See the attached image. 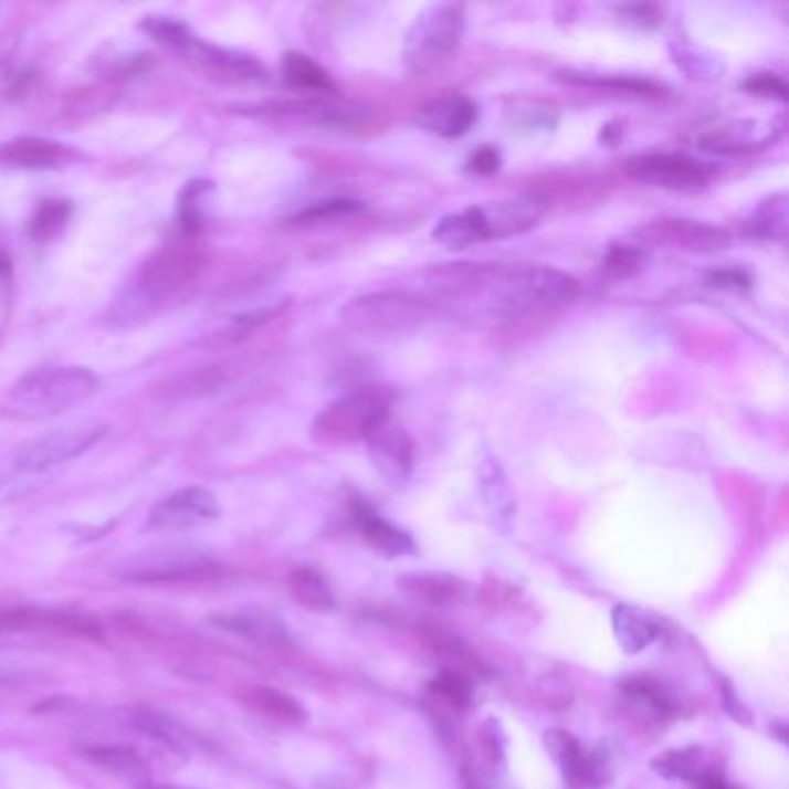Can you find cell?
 Returning a JSON list of instances; mask_svg holds the SVG:
<instances>
[{
	"label": "cell",
	"mask_w": 789,
	"mask_h": 789,
	"mask_svg": "<svg viewBox=\"0 0 789 789\" xmlns=\"http://www.w3.org/2000/svg\"><path fill=\"white\" fill-rule=\"evenodd\" d=\"M8 274H10V260L3 251H0V276H8Z\"/></svg>",
	"instance_id": "obj_43"
},
{
	"label": "cell",
	"mask_w": 789,
	"mask_h": 789,
	"mask_svg": "<svg viewBox=\"0 0 789 789\" xmlns=\"http://www.w3.org/2000/svg\"><path fill=\"white\" fill-rule=\"evenodd\" d=\"M787 220H789L787 194L778 192L757 204V209L748 218L746 232L757 239L782 243L787 239Z\"/></svg>",
	"instance_id": "obj_29"
},
{
	"label": "cell",
	"mask_w": 789,
	"mask_h": 789,
	"mask_svg": "<svg viewBox=\"0 0 789 789\" xmlns=\"http://www.w3.org/2000/svg\"><path fill=\"white\" fill-rule=\"evenodd\" d=\"M545 746L556 759L558 769L565 782L572 789H588L600 787L607 782L609 759L604 753H586L583 746L577 741V736L565 729H549L545 734Z\"/></svg>",
	"instance_id": "obj_15"
},
{
	"label": "cell",
	"mask_w": 789,
	"mask_h": 789,
	"mask_svg": "<svg viewBox=\"0 0 789 789\" xmlns=\"http://www.w3.org/2000/svg\"><path fill=\"white\" fill-rule=\"evenodd\" d=\"M741 88L748 93V95H755V97H764V101H778L782 103L785 97H787V84L774 75V72H755V75H750Z\"/></svg>",
	"instance_id": "obj_37"
},
{
	"label": "cell",
	"mask_w": 789,
	"mask_h": 789,
	"mask_svg": "<svg viewBox=\"0 0 789 789\" xmlns=\"http://www.w3.org/2000/svg\"><path fill=\"white\" fill-rule=\"evenodd\" d=\"M653 767L660 776L664 778H681V780H695L699 782L702 778L708 776L704 769V753L702 748H683V750H670L667 755H662L653 761Z\"/></svg>",
	"instance_id": "obj_32"
},
{
	"label": "cell",
	"mask_w": 789,
	"mask_h": 789,
	"mask_svg": "<svg viewBox=\"0 0 789 789\" xmlns=\"http://www.w3.org/2000/svg\"><path fill=\"white\" fill-rule=\"evenodd\" d=\"M139 789H186V787H171V785H141Z\"/></svg>",
	"instance_id": "obj_44"
},
{
	"label": "cell",
	"mask_w": 789,
	"mask_h": 789,
	"mask_svg": "<svg viewBox=\"0 0 789 789\" xmlns=\"http://www.w3.org/2000/svg\"><path fill=\"white\" fill-rule=\"evenodd\" d=\"M82 755L97 764V767H103L109 774L123 776V778H133V776H141L146 771V761L144 757L126 746H86L82 750Z\"/></svg>",
	"instance_id": "obj_31"
},
{
	"label": "cell",
	"mask_w": 789,
	"mask_h": 789,
	"mask_svg": "<svg viewBox=\"0 0 789 789\" xmlns=\"http://www.w3.org/2000/svg\"><path fill=\"white\" fill-rule=\"evenodd\" d=\"M475 120H477V105L471 101V97L456 93L435 97V101L427 103L417 114L419 126H422L427 133L445 139L463 137L475 126Z\"/></svg>",
	"instance_id": "obj_18"
},
{
	"label": "cell",
	"mask_w": 789,
	"mask_h": 789,
	"mask_svg": "<svg viewBox=\"0 0 789 789\" xmlns=\"http://www.w3.org/2000/svg\"><path fill=\"white\" fill-rule=\"evenodd\" d=\"M364 204L353 202V200H329V202H317L297 215H292L294 225H313V223H325V220L343 218V215H355L361 213Z\"/></svg>",
	"instance_id": "obj_35"
},
{
	"label": "cell",
	"mask_w": 789,
	"mask_h": 789,
	"mask_svg": "<svg viewBox=\"0 0 789 789\" xmlns=\"http://www.w3.org/2000/svg\"><path fill=\"white\" fill-rule=\"evenodd\" d=\"M220 514V503L215 493L207 486H183L169 493L149 514L144 530L165 533V530H188L213 522Z\"/></svg>",
	"instance_id": "obj_12"
},
{
	"label": "cell",
	"mask_w": 789,
	"mask_h": 789,
	"mask_svg": "<svg viewBox=\"0 0 789 789\" xmlns=\"http://www.w3.org/2000/svg\"><path fill=\"white\" fill-rule=\"evenodd\" d=\"M213 181L192 179L179 192L177 223L186 236H197L209 225V209L213 197Z\"/></svg>",
	"instance_id": "obj_25"
},
{
	"label": "cell",
	"mask_w": 789,
	"mask_h": 789,
	"mask_svg": "<svg viewBox=\"0 0 789 789\" xmlns=\"http://www.w3.org/2000/svg\"><path fill=\"white\" fill-rule=\"evenodd\" d=\"M611 628L625 655L641 653L660 637L658 623L651 621L644 611H639L630 604H616L611 609Z\"/></svg>",
	"instance_id": "obj_21"
},
{
	"label": "cell",
	"mask_w": 789,
	"mask_h": 789,
	"mask_svg": "<svg viewBox=\"0 0 789 789\" xmlns=\"http://www.w3.org/2000/svg\"><path fill=\"white\" fill-rule=\"evenodd\" d=\"M207 255L192 241H171L146 257L126 281L107 308V319L116 327L144 325L175 306L200 281Z\"/></svg>",
	"instance_id": "obj_2"
},
{
	"label": "cell",
	"mask_w": 789,
	"mask_h": 789,
	"mask_svg": "<svg viewBox=\"0 0 789 789\" xmlns=\"http://www.w3.org/2000/svg\"><path fill=\"white\" fill-rule=\"evenodd\" d=\"M708 285L723 290H748L750 276L741 269H718L708 274Z\"/></svg>",
	"instance_id": "obj_41"
},
{
	"label": "cell",
	"mask_w": 789,
	"mask_h": 789,
	"mask_svg": "<svg viewBox=\"0 0 789 789\" xmlns=\"http://www.w3.org/2000/svg\"><path fill=\"white\" fill-rule=\"evenodd\" d=\"M625 175L634 181L667 190L699 188L708 181L711 169L683 154H641L625 162Z\"/></svg>",
	"instance_id": "obj_13"
},
{
	"label": "cell",
	"mask_w": 789,
	"mask_h": 789,
	"mask_svg": "<svg viewBox=\"0 0 789 789\" xmlns=\"http://www.w3.org/2000/svg\"><path fill=\"white\" fill-rule=\"evenodd\" d=\"M353 519L368 545H371L385 558H399V556L414 554L412 537L406 530H401L399 526H393L387 519H382V516H378L368 505L355 503Z\"/></svg>",
	"instance_id": "obj_19"
},
{
	"label": "cell",
	"mask_w": 789,
	"mask_h": 789,
	"mask_svg": "<svg viewBox=\"0 0 789 789\" xmlns=\"http://www.w3.org/2000/svg\"><path fill=\"white\" fill-rule=\"evenodd\" d=\"M218 572V565L200 554L183 549H160L135 554L114 567V577L133 583H175L209 579Z\"/></svg>",
	"instance_id": "obj_9"
},
{
	"label": "cell",
	"mask_w": 789,
	"mask_h": 789,
	"mask_svg": "<svg viewBox=\"0 0 789 789\" xmlns=\"http://www.w3.org/2000/svg\"><path fill=\"white\" fill-rule=\"evenodd\" d=\"M366 448L371 454L378 475L393 488H403L410 482L414 467V442L406 429L391 422V417L385 419L366 435Z\"/></svg>",
	"instance_id": "obj_14"
},
{
	"label": "cell",
	"mask_w": 789,
	"mask_h": 789,
	"mask_svg": "<svg viewBox=\"0 0 789 789\" xmlns=\"http://www.w3.org/2000/svg\"><path fill=\"white\" fill-rule=\"evenodd\" d=\"M399 588L433 607L452 604L465 596V581L450 575H403L399 577Z\"/></svg>",
	"instance_id": "obj_26"
},
{
	"label": "cell",
	"mask_w": 789,
	"mask_h": 789,
	"mask_svg": "<svg viewBox=\"0 0 789 789\" xmlns=\"http://www.w3.org/2000/svg\"><path fill=\"white\" fill-rule=\"evenodd\" d=\"M782 126L761 118H718L697 135V146L715 156H748L769 149L778 141Z\"/></svg>",
	"instance_id": "obj_10"
},
{
	"label": "cell",
	"mask_w": 789,
	"mask_h": 789,
	"mask_svg": "<svg viewBox=\"0 0 789 789\" xmlns=\"http://www.w3.org/2000/svg\"><path fill=\"white\" fill-rule=\"evenodd\" d=\"M287 590L294 602L308 611L327 613L336 607L332 586L317 570H311V567H299V570H294L287 579Z\"/></svg>",
	"instance_id": "obj_28"
},
{
	"label": "cell",
	"mask_w": 789,
	"mask_h": 789,
	"mask_svg": "<svg viewBox=\"0 0 789 789\" xmlns=\"http://www.w3.org/2000/svg\"><path fill=\"white\" fill-rule=\"evenodd\" d=\"M139 31H144L146 35H151L154 40L167 44V46H175V49H181V52H186L188 44L192 42V33L190 29L186 27V23H181L179 19H171V17H144L139 21Z\"/></svg>",
	"instance_id": "obj_33"
},
{
	"label": "cell",
	"mask_w": 789,
	"mask_h": 789,
	"mask_svg": "<svg viewBox=\"0 0 789 789\" xmlns=\"http://www.w3.org/2000/svg\"><path fill=\"white\" fill-rule=\"evenodd\" d=\"M619 17L637 29H655L662 21V10L655 6H623L619 8Z\"/></svg>",
	"instance_id": "obj_39"
},
{
	"label": "cell",
	"mask_w": 789,
	"mask_h": 789,
	"mask_svg": "<svg viewBox=\"0 0 789 789\" xmlns=\"http://www.w3.org/2000/svg\"><path fill=\"white\" fill-rule=\"evenodd\" d=\"M101 389V380L86 366L38 368L10 391L12 403L33 417H52L86 403Z\"/></svg>",
	"instance_id": "obj_8"
},
{
	"label": "cell",
	"mask_w": 789,
	"mask_h": 789,
	"mask_svg": "<svg viewBox=\"0 0 789 789\" xmlns=\"http://www.w3.org/2000/svg\"><path fill=\"white\" fill-rule=\"evenodd\" d=\"M393 393L380 385H364L329 403L313 419L311 438L325 448L353 445L366 440L376 427L391 417Z\"/></svg>",
	"instance_id": "obj_5"
},
{
	"label": "cell",
	"mask_w": 789,
	"mask_h": 789,
	"mask_svg": "<svg viewBox=\"0 0 789 789\" xmlns=\"http://www.w3.org/2000/svg\"><path fill=\"white\" fill-rule=\"evenodd\" d=\"M211 623L264 646H283L290 639L276 619H266V616L257 613H211Z\"/></svg>",
	"instance_id": "obj_23"
},
{
	"label": "cell",
	"mask_w": 789,
	"mask_h": 789,
	"mask_svg": "<svg viewBox=\"0 0 789 789\" xmlns=\"http://www.w3.org/2000/svg\"><path fill=\"white\" fill-rule=\"evenodd\" d=\"M84 160L75 146L46 137L21 135L0 144V165L10 169H63Z\"/></svg>",
	"instance_id": "obj_16"
},
{
	"label": "cell",
	"mask_w": 789,
	"mask_h": 789,
	"mask_svg": "<svg viewBox=\"0 0 789 789\" xmlns=\"http://www.w3.org/2000/svg\"><path fill=\"white\" fill-rule=\"evenodd\" d=\"M541 215H545L541 202L530 200V197H509V200L473 204L445 215L433 228L431 236L445 251L456 253L475 243L526 234L539 223Z\"/></svg>",
	"instance_id": "obj_4"
},
{
	"label": "cell",
	"mask_w": 789,
	"mask_h": 789,
	"mask_svg": "<svg viewBox=\"0 0 789 789\" xmlns=\"http://www.w3.org/2000/svg\"><path fill=\"white\" fill-rule=\"evenodd\" d=\"M107 433L101 419H80L46 431L0 456V503L27 496L54 467L86 454Z\"/></svg>",
	"instance_id": "obj_3"
},
{
	"label": "cell",
	"mask_w": 789,
	"mask_h": 789,
	"mask_svg": "<svg viewBox=\"0 0 789 789\" xmlns=\"http://www.w3.org/2000/svg\"><path fill=\"white\" fill-rule=\"evenodd\" d=\"M281 67H283V80L292 88L304 93H319V95L336 93V84L332 82L329 72L302 52H287L283 56Z\"/></svg>",
	"instance_id": "obj_27"
},
{
	"label": "cell",
	"mask_w": 789,
	"mask_h": 789,
	"mask_svg": "<svg viewBox=\"0 0 789 789\" xmlns=\"http://www.w3.org/2000/svg\"><path fill=\"white\" fill-rule=\"evenodd\" d=\"M549 116H554L549 107L535 105V103L526 105L524 109L512 112V118H514V123H516V128H519V130H528V133H530V130H537V128L549 130V128L554 126V120H551Z\"/></svg>",
	"instance_id": "obj_38"
},
{
	"label": "cell",
	"mask_w": 789,
	"mask_h": 789,
	"mask_svg": "<svg viewBox=\"0 0 789 789\" xmlns=\"http://www.w3.org/2000/svg\"><path fill=\"white\" fill-rule=\"evenodd\" d=\"M72 202L67 200H59V197H52V200H42L31 220H29V236L35 241H54L56 236H61L70 223L72 218Z\"/></svg>",
	"instance_id": "obj_30"
},
{
	"label": "cell",
	"mask_w": 789,
	"mask_h": 789,
	"mask_svg": "<svg viewBox=\"0 0 789 789\" xmlns=\"http://www.w3.org/2000/svg\"><path fill=\"white\" fill-rule=\"evenodd\" d=\"M637 239L649 245H667V249H683L693 253H718L732 245L729 230L720 225L702 223V220L662 218L639 228Z\"/></svg>",
	"instance_id": "obj_11"
},
{
	"label": "cell",
	"mask_w": 789,
	"mask_h": 789,
	"mask_svg": "<svg viewBox=\"0 0 789 789\" xmlns=\"http://www.w3.org/2000/svg\"><path fill=\"white\" fill-rule=\"evenodd\" d=\"M644 251L637 243H613L607 257H604V269L607 274L613 278H630L637 271L644 266Z\"/></svg>",
	"instance_id": "obj_34"
},
{
	"label": "cell",
	"mask_w": 789,
	"mask_h": 789,
	"mask_svg": "<svg viewBox=\"0 0 789 789\" xmlns=\"http://www.w3.org/2000/svg\"><path fill=\"white\" fill-rule=\"evenodd\" d=\"M477 488L491 528L501 535H509L516 522L514 493L501 461L488 452H484L477 463Z\"/></svg>",
	"instance_id": "obj_17"
},
{
	"label": "cell",
	"mask_w": 789,
	"mask_h": 789,
	"mask_svg": "<svg viewBox=\"0 0 789 789\" xmlns=\"http://www.w3.org/2000/svg\"><path fill=\"white\" fill-rule=\"evenodd\" d=\"M433 297L450 302H482L498 319H519L570 304L579 294V281L554 266L528 264H445L424 278Z\"/></svg>",
	"instance_id": "obj_1"
},
{
	"label": "cell",
	"mask_w": 789,
	"mask_h": 789,
	"mask_svg": "<svg viewBox=\"0 0 789 789\" xmlns=\"http://www.w3.org/2000/svg\"><path fill=\"white\" fill-rule=\"evenodd\" d=\"M501 165H503V158H501L496 146H482V149H477L471 156V160H467L465 167H467V171H473V175L491 177V175H496Z\"/></svg>",
	"instance_id": "obj_40"
},
{
	"label": "cell",
	"mask_w": 789,
	"mask_h": 789,
	"mask_svg": "<svg viewBox=\"0 0 789 789\" xmlns=\"http://www.w3.org/2000/svg\"><path fill=\"white\" fill-rule=\"evenodd\" d=\"M670 54H672V61L685 72L687 77H693V80L713 82V80H720L725 75V63L713 52H708L706 46L693 42L685 35H672Z\"/></svg>",
	"instance_id": "obj_24"
},
{
	"label": "cell",
	"mask_w": 789,
	"mask_h": 789,
	"mask_svg": "<svg viewBox=\"0 0 789 789\" xmlns=\"http://www.w3.org/2000/svg\"><path fill=\"white\" fill-rule=\"evenodd\" d=\"M723 690H725V708L729 711V715H732V718H736L738 723H744V725H748L750 723V715H748V708L741 704V702H738V695H736V690L727 683V681H723Z\"/></svg>",
	"instance_id": "obj_42"
},
{
	"label": "cell",
	"mask_w": 789,
	"mask_h": 789,
	"mask_svg": "<svg viewBox=\"0 0 789 789\" xmlns=\"http://www.w3.org/2000/svg\"><path fill=\"white\" fill-rule=\"evenodd\" d=\"M186 52L192 54L200 63H204V67H209L211 72H215V75H220L223 80L241 82V80L264 77V67L253 56L232 52V49L213 46V44H207L202 40L192 38Z\"/></svg>",
	"instance_id": "obj_20"
},
{
	"label": "cell",
	"mask_w": 789,
	"mask_h": 789,
	"mask_svg": "<svg viewBox=\"0 0 789 789\" xmlns=\"http://www.w3.org/2000/svg\"><path fill=\"white\" fill-rule=\"evenodd\" d=\"M433 315V304L408 292L359 294L338 311V323L361 336H401L422 329Z\"/></svg>",
	"instance_id": "obj_6"
},
{
	"label": "cell",
	"mask_w": 789,
	"mask_h": 789,
	"mask_svg": "<svg viewBox=\"0 0 789 789\" xmlns=\"http://www.w3.org/2000/svg\"><path fill=\"white\" fill-rule=\"evenodd\" d=\"M243 704L251 711L264 715V718H271L283 725H304L308 720V711L304 708V704L294 699L292 695L283 693L278 687H269V685L251 687L249 693L243 695Z\"/></svg>",
	"instance_id": "obj_22"
},
{
	"label": "cell",
	"mask_w": 789,
	"mask_h": 789,
	"mask_svg": "<svg viewBox=\"0 0 789 789\" xmlns=\"http://www.w3.org/2000/svg\"><path fill=\"white\" fill-rule=\"evenodd\" d=\"M465 31V12L456 3H435L414 17L403 40V67L410 77H424L448 63Z\"/></svg>",
	"instance_id": "obj_7"
},
{
	"label": "cell",
	"mask_w": 789,
	"mask_h": 789,
	"mask_svg": "<svg viewBox=\"0 0 789 789\" xmlns=\"http://www.w3.org/2000/svg\"><path fill=\"white\" fill-rule=\"evenodd\" d=\"M429 687L433 690V695L450 702L456 708H465L467 702H471V683L459 672H440L429 683Z\"/></svg>",
	"instance_id": "obj_36"
}]
</instances>
